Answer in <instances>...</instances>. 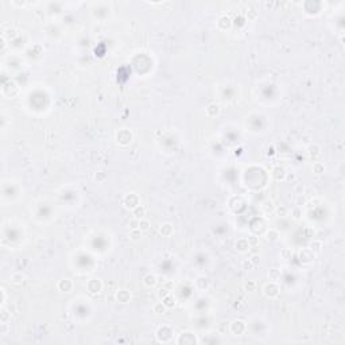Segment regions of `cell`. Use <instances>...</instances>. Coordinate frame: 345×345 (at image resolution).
<instances>
[{
	"mask_svg": "<svg viewBox=\"0 0 345 345\" xmlns=\"http://www.w3.org/2000/svg\"><path fill=\"white\" fill-rule=\"evenodd\" d=\"M124 206L127 209H135L136 206H139V197L135 194V193H131V194L125 196L124 198Z\"/></svg>",
	"mask_w": 345,
	"mask_h": 345,
	"instance_id": "obj_1",
	"label": "cell"
},
{
	"mask_svg": "<svg viewBox=\"0 0 345 345\" xmlns=\"http://www.w3.org/2000/svg\"><path fill=\"white\" fill-rule=\"evenodd\" d=\"M116 138H117V142H120L121 144H127V143L131 142L132 135H131V132L127 131V129H121V131L117 132Z\"/></svg>",
	"mask_w": 345,
	"mask_h": 345,
	"instance_id": "obj_2",
	"label": "cell"
},
{
	"mask_svg": "<svg viewBox=\"0 0 345 345\" xmlns=\"http://www.w3.org/2000/svg\"><path fill=\"white\" fill-rule=\"evenodd\" d=\"M272 177L275 178L276 181H284L287 178V173L283 167H279V166H278V167H275L272 170Z\"/></svg>",
	"mask_w": 345,
	"mask_h": 345,
	"instance_id": "obj_3",
	"label": "cell"
},
{
	"mask_svg": "<svg viewBox=\"0 0 345 345\" xmlns=\"http://www.w3.org/2000/svg\"><path fill=\"white\" fill-rule=\"evenodd\" d=\"M264 294L270 298H275L278 295V287L275 286V283H270L264 286Z\"/></svg>",
	"mask_w": 345,
	"mask_h": 345,
	"instance_id": "obj_4",
	"label": "cell"
},
{
	"mask_svg": "<svg viewBox=\"0 0 345 345\" xmlns=\"http://www.w3.org/2000/svg\"><path fill=\"white\" fill-rule=\"evenodd\" d=\"M250 246H251L250 242H248V240H244V239L237 240L236 244H235L236 251H239V252H246V251H248V250H250Z\"/></svg>",
	"mask_w": 345,
	"mask_h": 345,
	"instance_id": "obj_5",
	"label": "cell"
},
{
	"mask_svg": "<svg viewBox=\"0 0 345 345\" xmlns=\"http://www.w3.org/2000/svg\"><path fill=\"white\" fill-rule=\"evenodd\" d=\"M217 26H218V28H221V30H228V28H231V26H232V22H231V19H229L228 16H221L220 19H218V22H217Z\"/></svg>",
	"mask_w": 345,
	"mask_h": 345,
	"instance_id": "obj_6",
	"label": "cell"
},
{
	"mask_svg": "<svg viewBox=\"0 0 345 345\" xmlns=\"http://www.w3.org/2000/svg\"><path fill=\"white\" fill-rule=\"evenodd\" d=\"M157 276L155 275H153V274H148V275H146L144 276V279H143V283H144V286H147V287H154L155 284H157Z\"/></svg>",
	"mask_w": 345,
	"mask_h": 345,
	"instance_id": "obj_7",
	"label": "cell"
},
{
	"mask_svg": "<svg viewBox=\"0 0 345 345\" xmlns=\"http://www.w3.org/2000/svg\"><path fill=\"white\" fill-rule=\"evenodd\" d=\"M72 287H73V283H72V282H70L69 279H62V280L58 283V288H59L61 291H66V292H68V291L72 290Z\"/></svg>",
	"mask_w": 345,
	"mask_h": 345,
	"instance_id": "obj_8",
	"label": "cell"
},
{
	"mask_svg": "<svg viewBox=\"0 0 345 345\" xmlns=\"http://www.w3.org/2000/svg\"><path fill=\"white\" fill-rule=\"evenodd\" d=\"M237 329H239V334H242V333L244 332V329H246V325H244L243 321H235V322H233V324L231 325V330L235 333V334H236Z\"/></svg>",
	"mask_w": 345,
	"mask_h": 345,
	"instance_id": "obj_9",
	"label": "cell"
},
{
	"mask_svg": "<svg viewBox=\"0 0 345 345\" xmlns=\"http://www.w3.org/2000/svg\"><path fill=\"white\" fill-rule=\"evenodd\" d=\"M175 303H177V299L174 298V297H173L171 294L166 295L165 298H163V305H165L166 307H167V309H173V307L175 306Z\"/></svg>",
	"mask_w": 345,
	"mask_h": 345,
	"instance_id": "obj_10",
	"label": "cell"
},
{
	"mask_svg": "<svg viewBox=\"0 0 345 345\" xmlns=\"http://www.w3.org/2000/svg\"><path fill=\"white\" fill-rule=\"evenodd\" d=\"M159 232H161V235H162V236L169 237V236L173 233V225H171V224H169V222H166V224H163L162 227H161V229H159Z\"/></svg>",
	"mask_w": 345,
	"mask_h": 345,
	"instance_id": "obj_11",
	"label": "cell"
},
{
	"mask_svg": "<svg viewBox=\"0 0 345 345\" xmlns=\"http://www.w3.org/2000/svg\"><path fill=\"white\" fill-rule=\"evenodd\" d=\"M218 112H220V107H218L217 104H210V105H208V108H206L208 116L213 117V116H216V115H218Z\"/></svg>",
	"mask_w": 345,
	"mask_h": 345,
	"instance_id": "obj_12",
	"label": "cell"
},
{
	"mask_svg": "<svg viewBox=\"0 0 345 345\" xmlns=\"http://www.w3.org/2000/svg\"><path fill=\"white\" fill-rule=\"evenodd\" d=\"M11 282H12L14 284H22L24 282V275L20 272H15L12 274V276H11Z\"/></svg>",
	"mask_w": 345,
	"mask_h": 345,
	"instance_id": "obj_13",
	"label": "cell"
},
{
	"mask_svg": "<svg viewBox=\"0 0 345 345\" xmlns=\"http://www.w3.org/2000/svg\"><path fill=\"white\" fill-rule=\"evenodd\" d=\"M129 298H131V295H129V292L127 291V290H120L117 292V299L120 302H128L129 301Z\"/></svg>",
	"mask_w": 345,
	"mask_h": 345,
	"instance_id": "obj_14",
	"label": "cell"
},
{
	"mask_svg": "<svg viewBox=\"0 0 345 345\" xmlns=\"http://www.w3.org/2000/svg\"><path fill=\"white\" fill-rule=\"evenodd\" d=\"M166 309H167V307L163 305V302L155 303L154 307H153V310H154L155 314H165V313H166Z\"/></svg>",
	"mask_w": 345,
	"mask_h": 345,
	"instance_id": "obj_15",
	"label": "cell"
},
{
	"mask_svg": "<svg viewBox=\"0 0 345 345\" xmlns=\"http://www.w3.org/2000/svg\"><path fill=\"white\" fill-rule=\"evenodd\" d=\"M309 155H310V158L316 159L318 155H320V147H318L317 144H313V146H310V147H309Z\"/></svg>",
	"mask_w": 345,
	"mask_h": 345,
	"instance_id": "obj_16",
	"label": "cell"
},
{
	"mask_svg": "<svg viewBox=\"0 0 345 345\" xmlns=\"http://www.w3.org/2000/svg\"><path fill=\"white\" fill-rule=\"evenodd\" d=\"M144 213H146V209H144V208L142 206V205H139V206H136L135 209H133V216H135L136 218H143V216H144Z\"/></svg>",
	"mask_w": 345,
	"mask_h": 345,
	"instance_id": "obj_17",
	"label": "cell"
},
{
	"mask_svg": "<svg viewBox=\"0 0 345 345\" xmlns=\"http://www.w3.org/2000/svg\"><path fill=\"white\" fill-rule=\"evenodd\" d=\"M150 228V221L146 220V218H140L139 220V229L140 231H147Z\"/></svg>",
	"mask_w": 345,
	"mask_h": 345,
	"instance_id": "obj_18",
	"label": "cell"
},
{
	"mask_svg": "<svg viewBox=\"0 0 345 345\" xmlns=\"http://www.w3.org/2000/svg\"><path fill=\"white\" fill-rule=\"evenodd\" d=\"M278 237H279V233H278V231H274V229H270L268 233H267V239L271 240V242H275Z\"/></svg>",
	"mask_w": 345,
	"mask_h": 345,
	"instance_id": "obj_19",
	"label": "cell"
},
{
	"mask_svg": "<svg viewBox=\"0 0 345 345\" xmlns=\"http://www.w3.org/2000/svg\"><path fill=\"white\" fill-rule=\"evenodd\" d=\"M313 170H314V173H316V174H322V173H324V170H325V167H324V165H321V163H314Z\"/></svg>",
	"mask_w": 345,
	"mask_h": 345,
	"instance_id": "obj_20",
	"label": "cell"
},
{
	"mask_svg": "<svg viewBox=\"0 0 345 345\" xmlns=\"http://www.w3.org/2000/svg\"><path fill=\"white\" fill-rule=\"evenodd\" d=\"M8 318H10L8 311H7L4 307H3V309H2V313H0V321H2V322H7V321H8Z\"/></svg>",
	"mask_w": 345,
	"mask_h": 345,
	"instance_id": "obj_21",
	"label": "cell"
},
{
	"mask_svg": "<svg viewBox=\"0 0 345 345\" xmlns=\"http://www.w3.org/2000/svg\"><path fill=\"white\" fill-rule=\"evenodd\" d=\"M280 255L283 256V259H291V256H292V252H291V250H287V248H283V250L280 251Z\"/></svg>",
	"mask_w": 345,
	"mask_h": 345,
	"instance_id": "obj_22",
	"label": "cell"
},
{
	"mask_svg": "<svg viewBox=\"0 0 345 345\" xmlns=\"http://www.w3.org/2000/svg\"><path fill=\"white\" fill-rule=\"evenodd\" d=\"M268 276H270V280H272V282H275V280H278L279 279V276H280V274L276 271V270H272L271 272L268 274Z\"/></svg>",
	"mask_w": 345,
	"mask_h": 345,
	"instance_id": "obj_23",
	"label": "cell"
},
{
	"mask_svg": "<svg viewBox=\"0 0 345 345\" xmlns=\"http://www.w3.org/2000/svg\"><path fill=\"white\" fill-rule=\"evenodd\" d=\"M140 232H142L140 229H132V231H131V235H129V236H131L132 240H138L139 237H140V235H142Z\"/></svg>",
	"mask_w": 345,
	"mask_h": 345,
	"instance_id": "obj_24",
	"label": "cell"
},
{
	"mask_svg": "<svg viewBox=\"0 0 345 345\" xmlns=\"http://www.w3.org/2000/svg\"><path fill=\"white\" fill-rule=\"evenodd\" d=\"M129 227L131 229H139V218H133L129 221Z\"/></svg>",
	"mask_w": 345,
	"mask_h": 345,
	"instance_id": "obj_25",
	"label": "cell"
},
{
	"mask_svg": "<svg viewBox=\"0 0 345 345\" xmlns=\"http://www.w3.org/2000/svg\"><path fill=\"white\" fill-rule=\"evenodd\" d=\"M276 210V213L279 214L280 217H283V216H286L287 214V208H284V206H280V208H278V209H275Z\"/></svg>",
	"mask_w": 345,
	"mask_h": 345,
	"instance_id": "obj_26",
	"label": "cell"
},
{
	"mask_svg": "<svg viewBox=\"0 0 345 345\" xmlns=\"http://www.w3.org/2000/svg\"><path fill=\"white\" fill-rule=\"evenodd\" d=\"M301 216H302L301 209H298V208H297V209L292 210V217H294L295 220H299V218H301Z\"/></svg>",
	"mask_w": 345,
	"mask_h": 345,
	"instance_id": "obj_27",
	"label": "cell"
},
{
	"mask_svg": "<svg viewBox=\"0 0 345 345\" xmlns=\"http://www.w3.org/2000/svg\"><path fill=\"white\" fill-rule=\"evenodd\" d=\"M243 266L246 267V268L248 267V270H250V268H252V267H254V264H252V262H251V260H244V262H243Z\"/></svg>",
	"mask_w": 345,
	"mask_h": 345,
	"instance_id": "obj_28",
	"label": "cell"
},
{
	"mask_svg": "<svg viewBox=\"0 0 345 345\" xmlns=\"http://www.w3.org/2000/svg\"><path fill=\"white\" fill-rule=\"evenodd\" d=\"M166 295H169V291L166 290V288H161V290H159V297H163V298H165Z\"/></svg>",
	"mask_w": 345,
	"mask_h": 345,
	"instance_id": "obj_29",
	"label": "cell"
},
{
	"mask_svg": "<svg viewBox=\"0 0 345 345\" xmlns=\"http://www.w3.org/2000/svg\"><path fill=\"white\" fill-rule=\"evenodd\" d=\"M26 4H27V3L26 2H12V6H15V7H24Z\"/></svg>",
	"mask_w": 345,
	"mask_h": 345,
	"instance_id": "obj_30",
	"label": "cell"
},
{
	"mask_svg": "<svg viewBox=\"0 0 345 345\" xmlns=\"http://www.w3.org/2000/svg\"><path fill=\"white\" fill-rule=\"evenodd\" d=\"M251 262H252V264H258V262H259V258L258 256H252V259H251Z\"/></svg>",
	"mask_w": 345,
	"mask_h": 345,
	"instance_id": "obj_31",
	"label": "cell"
},
{
	"mask_svg": "<svg viewBox=\"0 0 345 345\" xmlns=\"http://www.w3.org/2000/svg\"><path fill=\"white\" fill-rule=\"evenodd\" d=\"M246 287L248 288V290H252V288H254V287H255V283H254V282H250V284H247V286H246Z\"/></svg>",
	"mask_w": 345,
	"mask_h": 345,
	"instance_id": "obj_32",
	"label": "cell"
},
{
	"mask_svg": "<svg viewBox=\"0 0 345 345\" xmlns=\"http://www.w3.org/2000/svg\"><path fill=\"white\" fill-rule=\"evenodd\" d=\"M250 240H251V244H256L258 243V240H256V237H255V236H251Z\"/></svg>",
	"mask_w": 345,
	"mask_h": 345,
	"instance_id": "obj_33",
	"label": "cell"
},
{
	"mask_svg": "<svg viewBox=\"0 0 345 345\" xmlns=\"http://www.w3.org/2000/svg\"><path fill=\"white\" fill-rule=\"evenodd\" d=\"M295 191H303V186H302V185H298V186L295 187Z\"/></svg>",
	"mask_w": 345,
	"mask_h": 345,
	"instance_id": "obj_34",
	"label": "cell"
}]
</instances>
